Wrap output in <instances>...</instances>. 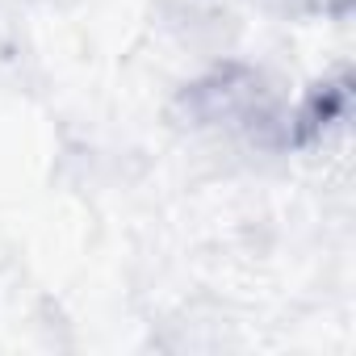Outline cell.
<instances>
[{"instance_id": "2", "label": "cell", "mask_w": 356, "mask_h": 356, "mask_svg": "<svg viewBox=\"0 0 356 356\" xmlns=\"http://www.w3.org/2000/svg\"><path fill=\"white\" fill-rule=\"evenodd\" d=\"M348 109V76H335V80H323L306 92L298 118H293V130H289V143L293 147H306L314 143L331 122H339Z\"/></svg>"}, {"instance_id": "1", "label": "cell", "mask_w": 356, "mask_h": 356, "mask_svg": "<svg viewBox=\"0 0 356 356\" xmlns=\"http://www.w3.org/2000/svg\"><path fill=\"white\" fill-rule=\"evenodd\" d=\"M260 101H264V88H260V76L248 72V67H218L214 76L197 80L181 105L197 118V122H239V118H260Z\"/></svg>"}]
</instances>
